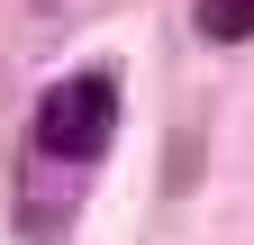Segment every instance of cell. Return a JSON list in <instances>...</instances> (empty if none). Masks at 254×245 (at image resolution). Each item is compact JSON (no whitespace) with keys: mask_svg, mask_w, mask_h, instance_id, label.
Segmentation results:
<instances>
[{"mask_svg":"<svg viewBox=\"0 0 254 245\" xmlns=\"http://www.w3.org/2000/svg\"><path fill=\"white\" fill-rule=\"evenodd\" d=\"M109 136H118V73H64L46 100H37V164H64V173H82V164H100L109 155Z\"/></svg>","mask_w":254,"mask_h":245,"instance_id":"1","label":"cell"},{"mask_svg":"<svg viewBox=\"0 0 254 245\" xmlns=\"http://www.w3.org/2000/svg\"><path fill=\"white\" fill-rule=\"evenodd\" d=\"M190 18H200L209 46H245V37H254V0H200Z\"/></svg>","mask_w":254,"mask_h":245,"instance_id":"2","label":"cell"}]
</instances>
